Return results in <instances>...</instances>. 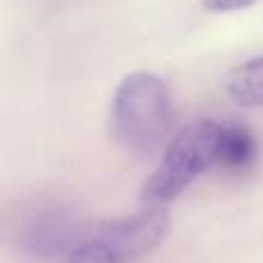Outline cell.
Returning a JSON list of instances; mask_svg holds the SVG:
<instances>
[{"instance_id": "6da1fadb", "label": "cell", "mask_w": 263, "mask_h": 263, "mask_svg": "<svg viewBox=\"0 0 263 263\" xmlns=\"http://www.w3.org/2000/svg\"><path fill=\"white\" fill-rule=\"evenodd\" d=\"M176 125V104L166 81L153 72H132L118 83L111 102V129L127 153H157Z\"/></svg>"}, {"instance_id": "52a82bcc", "label": "cell", "mask_w": 263, "mask_h": 263, "mask_svg": "<svg viewBox=\"0 0 263 263\" xmlns=\"http://www.w3.org/2000/svg\"><path fill=\"white\" fill-rule=\"evenodd\" d=\"M201 3L213 14H229V12H240V9L252 7L259 0H201Z\"/></svg>"}, {"instance_id": "5b68a950", "label": "cell", "mask_w": 263, "mask_h": 263, "mask_svg": "<svg viewBox=\"0 0 263 263\" xmlns=\"http://www.w3.org/2000/svg\"><path fill=\"white\" fill-rule=\"evenodd\" d=\"M259 139L242 123H219L217 168L227 173H247L259 162Z\"/></svg>"}, {"instance_id": "277c9868", "label": "cell", "mask_w": 263, "mask_h": 263, "mask_svg": "<svg viewBox=\"0 0 263 263\" xmlns=\"http://www.w3.org/2000/svg\"><path fill=\"white\" fill-rule=\"evenodd\" d=\"M166 208L143 205L134 215L92 224L67 263H141L166 238Z\"/></svg>"}, {"instance_id": "3957f363", "label": "cell", "mask_w": 263, "mask_h": 263, "mask_svg": "<svg viewBox=\"0 0 263 263\" xmlns=\"http://www.w3.org/2000/svg\"><path fill=\"white\" fill-rule=\"evenodd\" d=\"M90 227L65 201L37 199L18 210L12 224V245L32 263H67Z\"/></svg>"}, {"instance_id": "7a4b0ae2", "label": "cell", "mask_w": 263, "mask_h": 263, "mask_svg": "<svg viewBox=\"0 0 263 263\" xmlns=\"http://www.w3.org/2000/svg\"><path fill=\"white\" fill-rule=\"evenodd\" d=\"M217 120H199L180 129L168 141L157 168L145 180L141 190L143 203L159 208L173 203L196 178L210 168H217Z\"/></svg>"}, {"instance_id": "8992f818", "label": "cell", "mask_w": 263, "mask_h": 263, "mask_svg": "<svg viewBox=\"0 0 263 263\" xmlns=\"http://www.w3.org/2000/svg\"><path fill=\"white\" fill-rule=\"evenodd\" d=\"M227 95L245 109H263V55L245 60L224 81Z\"/></svg>"}]
</instances>
